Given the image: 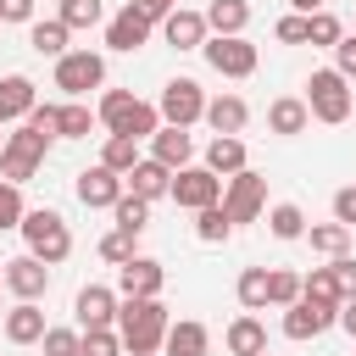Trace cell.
<instances>
[{
	"instance_id": "49",
	"label": "cell",
	"mask_w": 356,
	"mask_h": 356,
	"mask_svg": "<svg viewBox=\"0 0 356 356\" xmlns=\"http://www.w3.org/2000/svg\"><path fill=\"white\" fill-rule=\"evenodd\" d=\"M128 6H134L139 17H150V22H161L167 11H178V0H128Z\"/></svg>"
},
{
	"instance_id": "55",
	"label": "cell",
	"mask_w": 356,
	"mask_h": 356,
	"mask_svg": "<svg viewBox=\"0 0 356 356\" xmlns=\"http://www.w3.org/2000/svg\"><path fill=\"white\" fill-rule=\"evenodd\" d=\"M156 356H161V350H156Z\"/></svg>"
},
{
	"instance_id": "36",
	"label": "cell",
	"mask_w": 356,
	"mask_h": 356,
	"mask_svg": "<svg viewBox=\"0 0 356 356\" xmlns=\"http://www.w3.org/2000/svg\"><path fill=\"white\" fill-rule=\"evenodd\" d=\"M339 39H345V28H339V17H334V11H306V44L334 50Z\"/></svg>"
},
{
	"instance_id": "6",
	"label": "cell",
	"mask_w": 356,
	"mask_h": 356,
	"mask_svg": "<svg viewBox=\"0 0 356 356\" xmlns=\"http://www.w3.org/2000/svg\"><path fill=\"white\" fill-rule=\"evenodd\" d=\"M200 56H206V67H211L217 78H250V72L261 67V50H256L245 33H206Z\"/></svg>"
},
{
	"instance_id": "30",
	"label": "cell",
	"mask_w": 356,
	"mask_h": 356,
	"mask_svg": "<svg viewBox=\"0 0 356 356\" xmlns=\"http://www.w3.org/2000/svg\"><path fill=\"white\" fill-rule=\"evenodd\" d=\"M95 122H100V117H95L83 100H61V106H56V139H89Z\"/></svg>"
},
{
	"instance_id": "40",
	"label": "cell",
	"mask_w": 356,
	"mask_h": 356,
	"mask_svg": "<svg viewBox=\"0 0 356 356\" xmlns=\"http://www.w3.org/2000/svg\"><path fill=\"white\" fill-rule=\"evenodd\" d=\"M39 350H44V356H78V350H83V328H44Z\"/></svg>"
},
{
	"instance_id": "5",
	"label": "cell",
	"mask_w": 356,
	"mask_h": 356,
	"mask_svg": "<svg viewBox=\"0 0 356 356\" xmlns=\"http://www.w3.org/2000/svg\"><path fill=\"white\" fill-rule=\"evenodd\" d=\"M50 145L56 139H44L39 128H11L6 134V145H0V178L6 184H28V178H39V167H44V156H50Z\"/></svg>"
},
{
	"instance_id": "47",
	"label": "cell",
	"mask_w": 356,
	"mask_h": 356,
	"mask_svg": "<svg viewBox=\"0 0 356 356\" xmlns=\"http://www.w3.org/2000/svg\"><path fill=\"white\" fill-rule=\"evenodd\" d=\"M334 72H345V78H356V33H345V39L334 44Z\"/></svg>"
},
{
	"instance_id": "13",
	"label": "cell",
	"mask_w": 356,
	"mask_h": 356,
	"mask_svg": "<svg viewBox=\"0 0 356 356\" xmlns=\"http://www.w3.org/2000/svg\"><path fill=\"white\" fill-rule=\"evenodd\" d=\"M117 289L111 284H83L78 289V300H72V317H78V328H117Z\"/></svg>"
},
{
	"instance_id": "16",
	"label": "cell",
	"mask_w": 356,
	"mask_h": 356,
	"mask_svg": "<svg viewBox=\"0 0 356 356\" xmlns=\"http://www.w3.org/2000/svg\"><path fill=\"white\" fill-rule=\"evenodd\" d=\"M6 289L17 295V300H39L44 289H50V267L28 250V256H11L6 261Z\"/></svg>"
},
{
	"instance_id": "14",
	"label": "cell",
	"mask_w": 356,
	"mask_h": 356,
	"mask_svg": "<svg viewBox=\"0 0 356 356\" xmlns=\"http://www.w3.org/2000/svg\"><path fill=\"white\" fill-rule=\"evenodd\" d=\"M150 17H139L134 6H122L117 17H106V50H117V56H134V50H145L150 44Z\"/></svg>"
},
{
	"instance_id": "19",
	"label": "cell",
	"mask_w": 356,
	"mask_h": 356,
	"mask_svg": "<svg viewBox=\"0 0 356 356\" xmlns=\"http://www.w3.org/2000/svg\"><path fill=\"white\" fill-rule=\"evenodd\" d=\"M33 106H39V83H33L28 72H6V78H0V128H6V122H22Z\"/></svg>"
},
{
	"instance_id": "22",
	"label": "cell",
	"mask_w": 356,
	"mask_h": 356,
	"mask_svg": "<svg viewBox=\"0 0 356 356\" xmlns=\"http://www.w3.org/2000/svg\"><path fill=\"white\" fill-rule=\"evenodd\" d=\"M200 122H206L211 134H245L250 106H245L239 95H211V100H206V111H200Z\"/></svg>"
},
{
	"instance_id": "21",
	"label": "cell",
	"mask_w": 356,
	"mask_h": 356,
	"mask_svg": "<svg viewBox=\"0 0 356 356\" xmlns=\"http://www.w3.org/2000/svg\"><path fill=\"white\" fill-rule=\"evenodd\" d=\"M122 184H128V195H139V200H161L167 184H172V167H161L156 156H139V161L122 172Z\"/></svg>"
},
{
	"instance_id": "26",
	"label": "cell",
	"mask_w": 356,
	"mask_h": 356,
	"mask_svg": "<svg viewBox=\"0 0 356 356\" xmlns=\"http://www.w3.org/2000/svg\"><path fill=\"white\" fill-rule=\"evenodd\" d=\"M206 167H211L217 178H228V172L250 167V156H245V139H239V134H211V145H206Z\"/></svg>"
},
{
	"instance_id": "28",
	"label": "cell",
	"mask_w": 356,
	"mask_h": 356,
	"mask_svg": "<svg viewBox=\"0 0 356 356\" xmlns=\"http://www.w3.org/2000/svg\"><path fill=\"white\" fill-rule=\"evenodd\" d=\"M267 234H273V239H284V245L306 239V211H300L295 200H278V206H267Z\"/></svg>"
},
{
	"instance_id": "38",
	"label": "cell",
	"mask_w": 356,
	"mask_h": 356,
	"mask_svg": "<svg viewBox=\"0 0 356 356\" xmlns=\"http://www.w3.org/2000/svg\"><path fill=\"white\" fill-rule=\"evenodd\" d=\"M300 300V273H289V267H267V306H295Z\"/></svg>"
},
{
	"instance_id": "2",
	"label": "cell",
	"mask_w": 356,
	"mask_h": 356,
	"mask_svg": "<svg viewBox=\"0 0 356 356\" xmlns=\"http://www.w3.org/2000/svg\"><path fill=\"white\" fill-rule=\"evenodd\" d=\"M17 234L28 239V250H33L44 267H56V261L72 256V228H67V217L50 211V206H28L22 222H17Z\"/></svg>"
},
{
	"instance_id": "31",
	"label": "cell",
	"mask_w": 356,
	"mask_h": 356,
	"mask_svg": "<svg viewBox=\"0 0 356 356\" xmlns=\"http://www.w3.org/2000/svg\"><path fill=\"white\" fill-rule=\"evenodd\" d=\"M306 245H312L317 256L334 261V256L350 250V228H345V222H306Z\"/></svg>"
},
{
	"instance_id": "48",
	"label": "cell",
	"mask_w": 356,
	"mask_h": 356,
	"mask_svg": "<svg viewBox=\"0 0 356 356\" xmlns=\"http://www.w3.org/2000/svg\"><path fill=\"white\" fill-rule=\"evenodd\" d=\"M0 22H33V0H0Z\"/></svg>"
},
{
	"instance_id": "3",
	"label": "cell",
	"mask_w": 356,
	"mask_h": 356,
	"mask_svg": "<svg viewBox=\"0 0 356 356\" xmlns=\"http://www.w3.org/2000/svg\"><path fill=\"white\" fill-rule=\"evenodd\" d=\"M95 117H100L111 134H134V139H150V134L161 128V111H156L150 100H139L134 89H106L100 106H95Z\"/></svg>"
},
{
	"instance_id": "12",
	"label": "cell",
	"mask_w": 356,
	"mask_h": 356,
	"mask_svg": "<svg viewBox=\"0 0 356 356\" xmlns=\"http://www.w3.org/2000/svg\"><path fill=\"white\" fill-rule=\"evenodd\" d=\"M122 189H128V184H122V172H111L106 161H95V167H83V172L72 178V195H78V200H83L89 211H100V206L111 211V206L122 200Z\"/></svg>"
},
{
	"instance_id": "25",
	"label": "cell",
	"mask_w": 356,
	"mask_h": 356,
	"mask_svg": "<svg viewBox=\"0 0 356 356\" xmlns=\"http://www.w3.org/2000/svg\"><path fill=\"white\" fill-rule=\"evenodd\" d=\"M267 128H273L278 139H295V134H306V128H312V111H306V100H300V95H278V100L267 106Z\"/></svg>"
},
{
	"instance_id": "54",
	"label": "cell",
	"mask_w": 356,
	"mask_h": 356,
	"mask_svg": "<svg viewBox=\"0 0 356 356\" xmlns=\"http://www.w3.org/2000/svg\"><path fill=\"white\" fill-rule=\"evenodd\" d=\"M0 145H6V134H0Z\"/></svg>"
},
{
	"instance_id": "52",
	"label": "cell",
	"mask_w": 356,
	"mask_h": 356,
	"mask_svg": "<svg viewBox=\"0 0 356 356\" xmlns=\"http://www.w3.org/2000/svg\"><path fill=\"white\" fill-rule=\"evenodd\" d=\"M0 289H6V261H0Z\"/></svg>"
},
{
	"instance_id": "23",
	"label": "cell",
	"mask_w": 356,
	"mask_h": 356,
	"mask_svg": "<svg viewBox=\"0 0 356 356\" xmlns=\"http://www.w3.org/2000/svg\"><path fill=\"white\" fill-rule=\"evenodd\" d=\"M0 328H6V339H11V345H39L50 323H44L39 300H17V306L6 312V323H0Z\"/></svg>"
},
{
	"instance_id": "44",
	"label": "cell",
	"mask_w": 356,
	"mask_h": 356,
	"mask_svg": "<svg viewBox=\"0 0 356 356\" xmlns=\"http://www.w3.org/2000/svg\"><path fill=\"white\" fill-rule=\"evenodd\" d=\"M273 39H278V44H306V17H300V11L278 17V22H273Z\"/></svg>"
},
{
	"instance_id": "50",
	"label": "cell",
	"mask_w": 356,
	"mask_h": 356,
	"mask_svg": "<svg viewBox=\"0 0 356 356\" xmlns=\"http://www.w3.org/2000/svg\"><path fill=\"white\" fill-rule=\"evenodd\" d=\"M334 323H339V328L356 339V295H350V300H339V317H334Z\"/></svg>"
},
{
	"instance_id": "9",
	"label": "cell",
	"mask_w": 356,
	"mask_h": 356,
	"mask_svg": "<svg viewBox=\"0 0 356 356\" xmlns=\"http://www.w3.org/2000/svg\"><path fill=\"white\" fill-rule=\"evenodd\" d=\"M167 200H178L184 211L217 206V200H222V178H217L206 161H200V167L189 161V167H178V172H172V184H167Z\"/></svg>"
},
{
	"instance_id": "17",
	"label": "cell",
	"mask_w": 356,
	"mask_h": 356,
	"mask_svg": "<svg viewBox=\"0 0 356 356\" xmlns=\"http://www.w3.org/2000/svg\"><path fill=\"white\" fill-rule=\"evenodd\" d=\"M161 284H167V267L156 256H128L117 267V295H161Z\"/></svg>"
},
{
	"instance_id": "39",
	"label": "cell",
	"mask_w": 356,
	"mask_h": 356,
	"mask_svg": "<svg viewBox=\"0 0 356 356\" xmlns=\"http://www.w3.org/2000/svg\"><path fill=\"white\" fill-rule=\"evenodd\" d=\"M72 33L78 28H95V22H106V0H61V11H56Z\"/></svg>"
},
{
	"instance_id": "45",
	"label": "cell",
	"mask_w": 356,
	"mask_h": 356,
	"mask_svg": "<svg viewBox=\"0 0 356 356\" xmlns=\"http://www.w3.org/2000/svg\"><path fill=\"white\" fill-rule=\"evenodd\" d=\"M334 222H345V228H356V184H345V189H334Z\"/></svg>"
},
{
	"instance_id": "51",
	"label": "cell",
	"mask_w": 356,
	"mask_h": 356,
	"mask_svg": "<svg viewBox=\"0 0 356 356\" xmlns=\"http://www.w3.org/2000/svg\"><path fill=\"white\" fill-rule=\"evenodd\" d=\"M289 6H295L300 17H306V11H323V0H289Z\"/></svg>"
},
{
	"instance_id": "46",
	"label": "cell",
	"mask_w": 356,
	"mask_h": 356,
	"mask_svg": "<svg viewBox=\"0 0 356 356\" xmlns=\"http://www.w3.org/2000/svg\"><path fill=\"white\" fill-rule=\"evenodd\" d=\"M328 267H334V278H339V289H345V300H350V295H356V256L345 250V256H334Z\"/></svg>"
},
{
	"instance_id": "15",
	"label": "cell",
	"mask_w": 356,
	"mask_h": 356,
	"mask_svg": "<svg viewBox=\"0 0 356 356\" xmlns=\"http://www.w3.org/2000/svg\"><path fill=\"white\" fill-rule=\"evenodd\" d=\"M156 28H161V39H167L172 50H200V44H206V33H211V28H206V11H189V6L167 11Z\"/></svg>"
},
{
	"instance_id": "37",
	"label": "cell",
	"mask_w": 356,
	"mask_h": 356,
	"mask_svg": "<svg viewBox=\"0 0 356 356\" xmlns=\"http://www.w3.org/2000/svg\"><path fill=\"white\" fill-rule=\"evenodd\" d=\"M100 161H106L111 172H128V167L139 161V139H134V134H106V145H100Z\"/></svg>"
},
{
	"instance_id": "4",
	"label": "cell",
	"mask_w": 356,
	"mask_h": 356,
	"mask_svg": "<svg viewBox=\"0 0 356 356\" xmlns=\"http://www.w3.org/2000/svg\"><path fill=\"white\" fill-rule=\"evenodd\" d=\"M306 111H312V122H328V128H339L345 117H350V106H356V95H350V78L345 72H334V67H317L312 78H306Z\"/></svg>"
},
{
	"instance_id": "24",
	"label": "cell",
	"mask_w": 356,
	"mask_h": 356,
	"mask_svg": "<svg viewBox=\"0 0 356 356\" xmlns=\"http://www.w3.org/2000/svg\"><path fill=\"white\" fill-rule=\"evenodd\" d=\"M222 345H228V356H261V350H267L261 317H256V312H239V317L222 328Z\"/></svg>"
},
{
	"instance_id": "7",
	"label": "cell",
	"mask_w": 356,
	"mask_h": 356,
	"mask_svg": "<svg viewBox=\"0 0 356 356\" xmlns=\"http://www.w3.org/2000/svg\"><path fill=\"white\" fill-rule=\"evenodd\" d=\"M222 211H228L234 228H239V222H256V217L267 211V178H261L256 167L228 172V178H222Z\"/></svg>"
},
{
	"instance_id": "34",
	"label": "cell",
	"mask_w": 356,
	"mask_h": 356,
	"mask_svg": "<svg viewBox=\"0 0 356 356\" xmlns=\"http://www.w3.org/2000/svg\"><path fill=\"white\" fill-rule=\"evenodd\" d=\"M111 217H117V228H122V234H134V239H139V234L150 228V200H139V195H128V189H122V200L111 206Z\"/></svg>"
},
{
	"instance_id": "33",
	"label": "cell",
	"mask_w": 356,
	"mask_h": 356,
	"mask_svg": "<svg viewBox=\"0 0 356 356\" xmlns=\"http://www.w3.org/2000/svg\"><path fill=\"white\" fill-rule=\"evenodd\" d=\"M300 295H306V300H323V306H339V300H345L334 267H312V273H300Z\"/></svg>"
},
{
	"instance_id": "43",
	"label": "cell",
	"mask_w": 356,
	"mask_h": 356,
	"mask_svg": "<svg viewBox=\"0 0 356 356\" xmlns=\"http://www.w3.org/2000/svg\"><path fill=\"white\" fill-rule=\"evenodd\" d=\"M22 211H28V206H22V184H6V178H0V228H17Z\"/></svg>"
},
{
	"instance_id": "29",
	"label": "cell",
	"mask_w": 356,
	"mask_h": 356,
	"mask_svg": "<svg viewBox=\"0 0 356 356\" xmlns=\"http://www.w3.org/2000/svg\"><path fill=\"white\" fill-rule=\"evenodd\" d=\"M206 28L211 33H245L250 28V0H211L206 6Z\"/></svg>"
},
{
	"instance_id": "41",
	"label": "cell",
	"mask_w": 356,
	"mask_h": 356,
	"mask_svg": "<svg viewBox=\"0 0 356 356\" xmlns=\"http://www.w3.org/2000/svg\"><path fill=\"white\" fill-rule=\"evenodd\" d=\"M78 356H122L117 328H83V350H78Z\"/></svg>"
},
{
	"instance_id": "27",
	"label": "cell",
	"mask_w": 356,
	"mask_h": 356,
	"mask_svg": "<svg viewBox=\"0 0 356 356\" xmlns=\"http://www.w3.org/2000/svg\"><path fill=\"white\" fill-rule=\"evenodd\" d=\"M67 39H72V28H67V22H61V17H50V22H28V44H33V50H39V56H50V61H56V56H67V50H72V44H67Z\"/></svg>"
},
{
	"instance_id": "8",
	"label": "cell",
	"mask_w": 356,
	"mask_h": 356,
	"mask_svg": "<svg viewBox=\"0 0 356 356\" xmlns=\"http://www.w3.org/2000/svg\"><path fill=\"white\" fill-rule=\"evenodd\" d=\"M56 89L67 100H83L89 89H106V56L100 50H67V56H56Z\"/></svg>"
},
{
	"instance_id": "10",
	"label": "cell",
	"mask_w": 356,
	"mask_h": 356,
	"mask_svg": "<svg viewBox=\"0 0 356 356\" xmlns=\"http://www.w3.org/2000/svg\"><path fill=\"white\" fill-rule=\"evenodd\" d=\"M156 111H161V122H172V128H195L200 111H206V89H200L195 78H167Z\"/></svg>"
},
{
	"instance_id": "35",
	"label": "cell",
	"mask_w": 356,
	"mask_h": 356,
	"mask_svg": "<svg viewBox=\"0 0 356 356\" xmlns=\"http://www.w3.org/2000/svg\"><path fill=\"white\" fill-rule=\"evenodd\" d=\"M234 295H239L245 312H267V267H245L234 278Z\"/></svg>"
},
{
	"instance_id": "20",
	"label": "cell",
	"mask_w": 356,
	"mask_h": 356,
	"mask_svg": "<svg viewBox=\"0 0 356 356\" xmlns=\"http://www.w3.org/2000/svg\"><path fill=\"white\" fill-rule=\"evenodd\" d=\"M150 156L161 161V167H189L195 161V139H189V128H172V122H161L156 134H150Z\"/></svg>"
},
{
	"instance_id": "18",
	"label": "cell",
	"mask_w": 356,
	"mask_h": 356,
	"mask_svg": "<svg viewBox=\"0 0 356 356\" xmlns=\"http://www.w3.org/2000/svg\"><path fill=\"white\" fill-rule=\"evenodd\" d=\"M161 356H211V328L195 323V317L167 323V334H161Z\"/></svg>"
},
{
	"instance_id": "42",
	"label": "cell",
	"mask_w": 356,
	"mask_h": 356,
	"mask_svg": "<svg viewBox=\"0 0 356 356\" xmlns=\"http://www.w3.org/2000/svg\"><path fill=\"white\" fill-rule=\"evenodd\" d=\"M128 256H139V250H134V234H122V228H111V234L100 239V261H111V267H122Z\"/></svg>"
},
{
	"instance_id": "53",
	"label": "cell",
	"mask_w": 356,
	"mask_h": 356,
	"mask_svg": "<svg viewBox=\"0 0 356 356\" xmlns=\"http://www.w3.org/2000/svg\"><path fill=\"white\" fill-rule=\"evenodd\" d=\"M261 356H273V350H261Z\"/></svg>"
},
{
	"instance_id": "1",
	"label": "cell",
	"mask_w": 356,
	"mask_h": 356,
	"mask_svg": "<svg viewBox=\"0 0 356 356\" xmlns=\"http://www.w3.org/2000/svg\"><path fill=\"white\" fill-rule=\"evenodd\" d=\"M167 323H172V317H167L161 295H122V300H117V339H122L128 356H156Z\"/></svg>"
},
{
	"instance_id": "11",
	"label": "cell",
	"mask_w": 356,
	"mask_h": 356,
	"mask_svg": "<svg viewBox=\"0 0 356 356\" xmlns=\"http://www.w3.org/2000/svg\"><path fill=\"white\" fill-rule=\"evenodd\" d=\"M334 317H339V306H323V300H295V306H284V339H295V345H306V339H323L328 328H334Z\"/></svg>"
},
{
	"instance_id": "32",
	"label": "cell",
	"mask_w": 356,
	"mask_h": 356,
	"mask_svg": "<svg viewBox=\"0 0 356 356\" xmlns=\"http://www.w3.org/2000/svg\"><path fill=\"white\" fill-rule=\"evenodd\" d=\"M195 239H200V245H228V239H234V222H228L222 200H217V206H200V211H195Z\"/></svg>"
}]
</instances>
